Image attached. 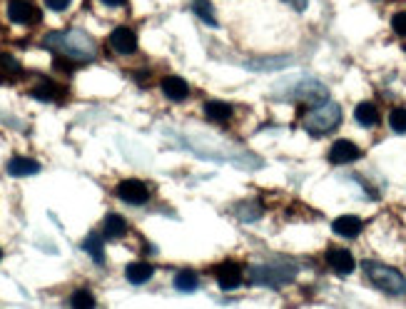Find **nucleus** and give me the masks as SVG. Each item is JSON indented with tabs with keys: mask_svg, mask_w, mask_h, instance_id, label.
<instances>
[{
	"mask_svg": "<svg viewBox=\"0 0 406 309\" xmlns=\"http://www.w3.org/2000/svg\"><path fill=\"white\" fill-rule=\"evenodd\" d=\"M110 47L118 55H132L138 50V35L130 28H115L110 33Z\"/></svg>",
	"mask_w": 406,
	"mask_h": 309,
	"instance_id": "obj_8",
	"label": "nucleus"
},
{
	"mask_svg": "<svg viewBox=\"0 0 406 309\" xmlns=\"http://www.w3.org/2000/svg\"><path fill=\"white\" fill-rule=\"evenodd\" d=\"M72 0H45V6L50 8V10H55V13H63V10H67L70 8Z\"/></svg>",
	"mask_w": 406,
	"mask_h": 309,
	"instance_id": "obj_27",
	"label": "nucleus"
},
{
	"mask_svg": "<svg viewBox=\"0 0 406 309\" xmlns=\"http://www.w3.org/2000/svg\"><path fill=\"white\" fill-rule=\"evenodd\" d=\"M295 267H255L249 272V282L259 284V287H272V290H279L287 282L295 279Z\"/></svg>",
	"mask_w": 406,
	"mask_h": 309,
	"instance_id": "obj_4",
	"label": "nucleus"
},
{
	"mask_svg": "<svg viewBox=\"0 0 406 309\" xmlns=\"http://www.w3.org/2000/svg\"><path fill=\"white\" fill-rule=\"evenodd\" d=\"M175 287L180 292H192V290H197V275L195 272H177V277H175Z\"/></svg>",
	"mask_w": 406,
	"mask_h": 309,
	"instance_id": "obj_23",
	"label": "nucleus"
},
{
	"mask_svg": "<svg viewBox=\"0 0 406 309\" xmlns=\"http://www.w3.org/2000/svg\"><path fill=\"white\" fill-rule=\"evenodd\" d=\"M30 95H33L35 100H43V103H58V100L65 98V87H60V85H55V83H50V80H45V83L35 85L33 90H30Z\"/></svg>",
	"mask_w": 406,
	"mask_h": 309,
	"instance_id": "obj_14",
	"label": "nucleus"
},
{
	"mask_svg": "<svg viewBox=\"0 0 406 309\" xmlns=\"http://www.w3.org/2000/svg\"><path fill=\"white\" fill-rule=\"evenodd\" d=\"M70 304L72 307H92V304H95V297H92L87 290H78L70 297Z\"/></svg>",
	"mask_w": 406,
	"mask_h": 309,
	"instance_id": "obj_25",
	"label": "nucleus"
},
{
	"mask_svg": "<svg viewBox=\"0 0 406 309\" xmlns=\"http://www.w3.org/2000/svg\"><path fill=\"white\" fill-rule=\"evenodd\" d=\"M83 250H85L87 255H90L98 264L105 262V250H103V235H98V232L87 235V239L83 242Z\"/></svg>",
	"mask_w": 406,
	"mask_h": 309,
	"instance_id": "obj_20",
	"label": "nucleus"
},
{
	"mask_svg": "<svg viewBox=\"0 0 406 309\" xmlns=\"http://www.w3.org/2000/svg\"><path fill=\"white\" fill-rule=\"evenodd\" d=\"M359 158H361V150L354 145L352 140H336L334 145L329 147V160L334 164H349Z\"/></svg>",
	"mask_w": 406,
	"mask_h": 309,
	"instance_id": "obj_10",
	"label": "nucleus"
},
{
	"mask_svg": "<svg viewBox=\"0 0 406 309\" xmlns=\"http://www.w3.org/2000/svg\"><path fill=\"white\" fill-rule=\"evenodd\" d=\"M115 192H118V198L127 204H145L150 200V190H147L140 180H122Z\"/></svg>",
	"mask_w": 406,
	"mask_h": 309,
	"instance_id": "obj_6",
	"label": "nucleus"
},
{
	"mask_svg": "<svg viewBox=\"0 0 406 309\" xmlns=\"http://www.w3.org/2000/svg\"><path fill=\"white\" fill-rule=\"evenodd\" d=\"M40 172V162L30 158H13L8 162V175L13 178H30V175H38Z\"/></svg>",
	"mask_w": 406,
	"mask_h": 309,
	"instance_id": "obj_15",
	"label": "nucleus"
},
{
	"mask_svg": "<svg viewBox=\"0 0 406 309\" xmlns=\"http://www.w3.org/2000/svg\"><path fill=\"white\" fill-rule=\"evenodd\" d=\"M217 284L222 287L224 292H232L242 284V267L237 262H227L217 270Z\"/></svg>",
	"mask_w": 406,
	"mask_h": 309,
	"instance_id": "obj_12",
	"label": "nucleus"
},
{
	"mask_svg": "<svg viewBox=\"0 0 406 309\" xmlns=\"http://www.w3.org/2000/svg\"><path fill=\"white\" fill-rule=\"evenodd\" d=\"M232 105L222 103V100H210L207 105H204V115L212 120V122H227L232 118Z\"/></svg>",
	"mask_w": 406,
	"mask_h": 309,
	"instance_id": "obj_18",
	"label": "nucleus"
},
{
	"mask_svg": "<svg viewBox=\"0 0 406 309\" xmlns=\"http://www.w3.org/2000/svg\"><path fill=\"white\" fill-rule=\"evenodd\" d=\"M8 18L18 23V25H35V23H40L43 15L30 0H10L8 3Z\"/></svg>",
	"mask_w": 406,
	"mask_h": 309,
	"instance_id": "obj_5",
	"label": "nucleus"
},
{
	"mask_svg": "<svg viewBox=\"0 0 406 309\" xmlns=\"http://www.w3.org/2000/svg\"><path fill=\"white\" fill-rule=\"evenodd\" d=\"M160 87H162L164 98L172 100V103H182V100L190 95V85H187V80H182L180 75H167V78H162Z\"/></svg>",
	"mask_w": 406,
	"mask_h": 309,
	"instance_id": "obj_11",
	"label": "nucleus"
},
{
	"mask_svg": "<svg viewBox=\"0 0 406 309\" xmlns=\"http://www.w3.org/2000/svg\"><path fill=\"white\" fill-rule=\"evenodd\" d=\"M45 45L65 55L67 60H90L95 55V43L83 30H63L45 38Z\"/></svg>",
	"mask_w": 406,
	"mask_h": 309,
	"instance_id": "obj_1",
	"label": "nucleus"
},
{
	"mask_svg": "<svg viewBox=\"0 0 406 309\" xmlns=\"http://www.w3.org/2000/svg\"><path fill=\"white\" fill-rule=\"evenodd\" d=\"M364 272H367L369 282L376 287V290L387 292V295H406V277L394 267L379 262H364Z\"/></svg>",
	"mask_w": 406,
	"mask_h": 309,
	"instance_id": "obj_2",
	"label": "nucleus"
},
{
	"mask_svg": "<svg viewBox=\"0 0 406 309\" xmlns=\"http://www.w3.org/2000/svg\"><path fill=\"white\" fill-rule=\"evenodd\" d=\"M327 264L336 272V275L347 277V275H352L354 267H356V259H354L352 252L344 250V247H329L327 250Z\"/></svg>",
	"mask_w": 406,
	"mask_h": 309,
	"instance_id": "obj_7",
	"label": "nucleus"
},
{
	"mask_svg": "<svg viewBox=\"0 0 406 309\" xmlns=\"http://www.w3.org/2000/svg\"><path fill=\"white\" fill-rule=\"evenodd\" d=\"M389 127H392L394 132L404 135L406 132V107H394V110L389 112Z\"/></svg>",
	"mask_w": 406,
	"mask_h": 309,
	"instance_id": "obj_24",
	"label": "nucleus"
},
{
	"mask_svg": "<svg viewBox=\"0 0 406 309\" xmlns=\"http://www.w3.org/2000/svg\"><path fill=\"white\" fill-rule=\"evenodd\" d=\"M103 3H105V6H110V8H120V6H125L127 0H103Z\"/></svg>",
	"mask_w": 406,
	"mask_h": 309,
	"instance_id": "obj_28",
	"label": "nucleus"
},
{
	"mask_svg": "<svg viewBox=\"0 0 406 309\" xmlns=\"http://www.w3.org/2000/svg\"><path fill=\"white\" fill-rule=\"evenodd\" d=\"M152 272L155 270H152L147 262H132V264H127L125 277H127V282H132V284H145L152 277Z\"/></svg>",
	"mask_w": 406,
	"mask_h": 309,
	"instance_id": "obj_19",
	"label": "nucleus"
},
{
	"mask_svg": "<svg viewBox=\"0 0 406 309\" xmlns=\"http://www.w3.org/2000/svg\"><path fill=\"white\" fill-rule=\"evenodd\" d=\"M332 230L336 232L339 237H347V239H354V237H359L361 230H364V222L359 217H354V215H341L332 222Z\"/></svg>",
	"mask_w": 406,
	"mask_h": 309,
	"instance_id": "obj_13",
	"label": "nucleus"
},
{
	"mask_svg": "<svg viewBox=\"0 0 406 309\" xmlns=\"http://www.w3.org/2000/svg\"><path fill=\"white\" fill-rule=\"evenodd\" d=\"M341 122V107L336 103H319L304 115V127L312 135H327Z\"/></svg>",
	"mask_w": 406,
	"mask_h": 309,
	"instance_id": "obj_3",
	"label": "nucleus"
},
{
	"mask_svg": "<svg viewBox=\"0 0 406 309\" xmlns=\"http://www.w3.org/2000/svg\"><path fill=\"white\" fill-rule=\"evenodd\" d=\"M20 73H23V67H20L18 60L13 55L0 53V80H15L20 78Z\"/></svg>",
	"mask_w": 406,
	"mask_h": 309,
	"instance_id": "obj_21",
	"label": "nucleus"
},
{
	"mask_svg": "<svg viewBox=\"0 0 406 309\" xmlns=\"http://www.w3.org/2000/svg\"><path fill=\"white\" fill-rule=\"evenodd\" d=\"M0 257H3V252H0Z\"/></svg>",
	"mask_w": 406,
	"mask_h": 309,
	"instance_id": "obj_29",
	"label": "nucleus"
},
{
	"mask_svg": "<svg viewBox=\"0 0 406 309\" xmlns=\"http://www.w3.org/2000/svg\"><path fill=\"white\" fill-rule=\"evenodd\" d=\"M192 13H197V18L207 23V25L215 28L217 25V18H215V8H212L210 0H192Z\"/></svg>",
	"mask_w": 406,
	"mask_h": 309,
	"instance_id": "obj_22",
	"label": "nucleus"
},
{
	"mask_svg": "<svg viewBox=\"0 0 406 309\" xmlns=\"http://www.w3.org/2000/svg\"><path fill=\"white\" fill-rule=\"evenodd\" d=\"M354 120L361 127H374L379 122V110H376L374 103H359V105L354 107Z\"/></svg>",
	"mask_w": 406,
	"mask_h": 309,
	"instance_id": "obj_16",
	"label": "nucleus"
},
{
	"mask_svg": "<svg viewBox=\"0 0 406 309\" xmlns=\"http://www.w3.org/2000/svg\"><path fill=\"white\" fill-rule=\"evenodd\" d=\"M125 232H127V222H125V217H120V215H107L105 222H103V237H107V239H120V237H125Z\"/></svg>",
	"mask_w": 406,
	"mask_h": 309,
	"instance_id": "obj_17",
	"label": "nucleus"
},
{
	"mask_svg": "<svg viewBox=\"0 0 406 309\" xmlns=\"http://www.w3.org/2000/svg\"><path fill=\"white\" fill-rule=\"evenodd\" d=\"M392 28L394 33L401 35V38H406V10H401V13H396L392 18Z\"/></svg>",
	"mask_w": 406,
	"mask_h": 309,
	"instance_id": "obj_26",
	"label": "nucleus"
},
{
	"mask_svg": "<svg viewBox=\"0 0 406 309\" xmlns=\"http://www.w3.org/2000/svg\"><path fill=\"white\" fill-rule=\"evenodd\" d=\"M295 98L304 100V103H312V107L319 105V103H327V87L317 83V80H304L301 85L295 87Z\"/></svg>",
	"mask_w": 406,
	"mask_h": 309,
	"instance_id": "obj_9",
	"label": "nucleus"
}]
</instances>
